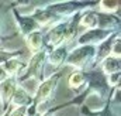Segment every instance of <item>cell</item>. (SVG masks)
Listing matches in <instances>:
<instances>
[{"instance_id": "cell-2", "label": "cell", "mask_w": 121, "mask_h": 116, "mask_svg": "<svg viewBox=\"0 0 121 116\" xmlns=\"http://www.w3.org/2000/svg\"><path fill=\"white\" fill-rule=\"evenodd\" d=\"M47 54H48V51L45 50V47L42 50H39L38 53H34L31 55V58L28 59V62L26 64V68L16 77L17 84L24 81V79H28V78L39 79V77L44 71V64H45V59H47Z\"/></svg>"}, {"instance_id": "cell-1", "label": "cell", "mask_w": 121, "mask_h": 116, "mask_svg": "<svg viewBox=\"0 0 121 116\" xmlns=\"http://www.w3.org/2000/svg\"><path fill=\"white\" fill-rule=\"evenodd\" d=\"M94 58H96L94 45H76L75 48L69 50L65 64L78 68L76 71H80L83 68L94 65Z\"/></svg>"}, {"instance_id": "cell-12", "label": "cell", "mask_w": 121, "mask_h": 116, "mask_svg": "<svg viewBox=\"0 0 121 116\" xmlns=\"http://www.w3.org/2000/svg\"><path fill=\"white\" fill-rule=\"evenodd\" d=\"M86 84V75L82 72V71H75L69 75V79H68V87L70 91H73L75 93L80 89Z\"/></svg>"}, {"instance_id": "cell-21", "label": "cell", "mask_w": 121, "mask_h": 116, "mask_svg": "<svg viewBox=\"0 0 121 116\" xmlns=\"http://www.w3.org/2000/svg\"><path fill=\"white\" fill-rule=\"evenodd\" d=\"M1 116H7V109H6V111L3 112V115H1Z\"/></svg>"}, {"instance_id": "cell-9", "label": "cell", "mask_w": 121, "mask_h": 116, "mask_svg": "<svg viewBox=\"0 0 121 116\" xmlns=\"http://www.w3.org/2000/svg\"><path fill=\"white\" fill-rule=\"evenodd\" d=\"M97 16H99V13H96L91 9H87V10L79 13L78 26H80V27H83L86 30L97 29Z\"/></svg>"}, {"instance_id": "cell-15", "label": "cell", "mask_w": 121, "mask_h": 116, "mask_svg": "<svg viewBox=\"0 0 121 116\" xmlns=\"http://www.w3.org/2000/svg\"><path fill=\"white\" fill-rule=\"evenodd\" d=\"M27 106H18V108H7V116H28Z\"/></svg>"}, {"instance_id": "cell-13", "label": "cell", "mask_w": 121, "mask_h": 116, "mask_svg": "<svg viewBox=\"0 0 121 116\" xmlns=\"http://www.w3.org/2000/svg\"><path fill=\"white\" fill-rule=\"evenodd\" d=\"M97 9L100 10V13H104V14H113L114 11H117L120 9V1H116V0H104V1H100Z\"/></svg>"}, {"instance_id": "cell-8", "label": "cell", "mask_w": 121, "mask_h": 116, "mask_svg": "<svg viewBox=\"0 0 121 116\" xmlns=\"http://www.w3.org/2000/svg\"><path fill=\"white\" fill-rule=\"evenodd\" d=\"M31 105H32V96H30L23 88H20L17 85L16 92H14V95H13L9 106L10 108H18V106H27V108H30Z\"/></svg>"}, {"instance_id": "cell-18", "label": "cell", "mask_w": 121, "mask_h": 116, "mask_svg": "<svg viewBox=\"0 0 121 116\" xmlns=\"http://www.w3.org/2000/svg\"><path fill=\"white\" fill-rule=\"evenodd\" d=\"M120 72H116V74H111V75H107V84L110 85L111 88H118L120 87Z\"/></svg>"}, {"instance_id": "cell-4", "label": "cell", "mask_w": 121, "mask_h": 116, "mask_svg": "<svg viewBox=\"0 0 121 116\" xmlns=\"http://www.w3.org/2000/svg\"><path fill=\"white\" fill-rule=\"evenodd\" d=\"M114 31L113 30H104V29H91L86 30L85 33L76 35L75 41L76 45H94L97 47L100 43H103L106 38H108Z\"/></svg>"}, {"instance_id": "cell-10", "label": "cell", "mask_w": 121, "mask_h": 116, "mask_svg": "<svg viewBox=\"0 0 121 116\" xmlns=\"http://www.w3.org/2000/svg\"><path fill=\"white\" fill-rule=\"evenodd\" d=\"M26 44H27L28 50L31 51V54L38 53L39 50H42V45H44V33H42V30H35V31L30 33L26 37Z\"/></svg>"}, {"instance_id": "cell-17", "label": "cell", "mask_w": 121, "mask_h": 116, "mask_svg": "<svg viewBox=\"0 0 121 116\" xmlns=\"http://www.w3.org/2000/svg\"><path fill=\"white\" fill-rule=\"evenodd\" d=\"M111 55L113 57H121V40H120V34L116 37V40L111 44Z\"/></svg>"}, {"instance_id": "cell-11", "label": "cell", "mask_w": 121, "mask_h": 116, "mask_svg": "<svg viewBox=\"0 0 121 116\" xmlns=\"http://www.w3.org/2000/svg\"><path fill=\"white\" fill-rule=\"evenodd\" d=\"M100 68L103 71V74L107 77V75H111V74H116V72H120L121 68V58L118 57H107L106 59L101 61L100 64Z\"/></svg>"}, {"instance_id": "cell-3", "label": "cell", "mask_w": 121, "mask_h": 116, "mask_svg": "<svg viewBox=\"0 0 121 116\" xmlns=\"http://www.w3.org/2000/svg\"><path fill=\"white\" fill-rule=\"evenodd\" d=\"M60 74L56 72V74H52L47 78H44L42 81H39V85L37 88L34 96H32V105L34 108L39 103H45V102H49L55 88L58 85V81H59Z\"/></svg>"}, {"instance_id": "cell-14", "label": "cell", "mask_w": 121, "mask_h": 116, "mask_svg": "<svg viewBox=\"0 0 121 116\" xmlns=\"http://www.w3.org/2000/svg\"><path fill=\"white\" fill-rule=\"evenodd\" d=\"M17 85H18L20 88H23L30 96H34L37 88H38V85H39V79H37V78H28V79H24V81L18 82Z\"/></svg>"}, {"instance_id": "cell-19", "label": "cell", "mask_w": 121, "mask_h": 116, "mask_svg": "<svg viewBox=\"0 0 121 116\" xmlns=\"http://www.w3.org/2000/svg\"><path fill=\"white\" fill-rule=\"evenodd\" d=\"M6 78H7V74L4 72V69H3V67L0 65V82H1V81H4Z\"/></svg>"}, {"instance_id": "cell-23", "label": "cell", "mask_w": 121, "mask_h": 116, "mask_svg": "<svg viewBox=\"0 0 121 116\" xmlns=\"http://www.w3.org/2000/svg\"><path fill=\"white\" fill-rule=\"evenodd\" d=\"M28 116H35V115H28Z\"/></svg>"}, {"instance_id": "cell-20", "label": "cell", "mask_w": 121, "mask_h": 116, "mask_svg": "<svg viewBox=\"0 0 121 116\" xmlns=\"http://www.w3.org/2000/svg\"><path fill=\"white\" fill-rule=\"evenodd\" d=\"M38 116H52V115H51V113H48V112H47V113H42V115H38Z\"/></svg>"}, {"instance_id": "cell-22", "label": "cell", "mask_w": 121, "mask_h": 116, "mask_svg": "<svg viewBox=\"0 0 121 116\" xmlns=\"http://www.w3.org/2000/svg\"><path fill=\"white\" fill-rule=\"evenodd\" d=\"M0 108H1V101H0Z\"/></svg>"}, {"instance_id": "cell-6", "label": "cell", "mask_w": 121, "mask_h": 116, "mask_svg": "<svg viewBox=\"0 0 121 116\" xmlns=\"http://www.w3.org/2000/svg\"><path fill=\"white\" fill-rule=\"evenodd\" d=\"M69 45L70 44H65V45H60V47H56V48L51 50L47 54L48 65L52 67V68H58L60 65H63L65 59L68 57V53H69Z\"/></svg>"}, {"instance_id": "cell-5", "label": "cell", "mask_w": 121, "mask_h": 116, "mask_svg": "<svg viewBox=\"0 0 121 116\" xmlns=\"http://www.w3.org/2000/svg\"><path fill=\"white\" fill-rule=\"evenodd\" d=\"M16 88H17L16 77H7L4 81L0 82V101H1V106H4V111L9 108L10 101L16 92Z\"/></svg>"}, {"instance_id": "cell-16", "label": "cell", "mask_w": 121, "mask_h": 116, "mask_svg": "<svg viewBox=\"0 0 121 116\" xmlns=\"http://www.w3.org/2000/svg\"><path fill=\"white\" fill-rule=\"evenodd\" d=\"M14 57H21V51H6V50L0 48V65H3L7 59Z\"/></svg>"}, {"instance_id": "cell-7", "label": "cell", "mask_w": 121, "mask_h": 116, "mask_svg": "<svg viewBox=\"0 0 121 116\" xmlns=\"http://www.w3.org/2000/svg\"><path fill=\"white\" fill-rule=\"evenodd\" d=\"M14 20H16L18 29H20V33H21L24 37H27L30 33L35 31V30H41L39 29V26L31 19L30 16H23V14L20 16V14L14 13Z\"/></svg>"}]
</instances>
